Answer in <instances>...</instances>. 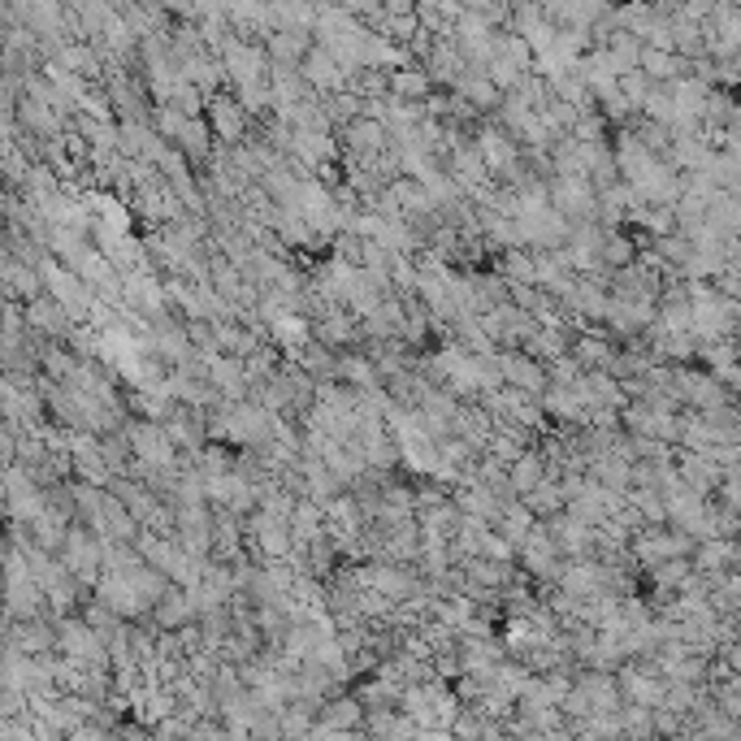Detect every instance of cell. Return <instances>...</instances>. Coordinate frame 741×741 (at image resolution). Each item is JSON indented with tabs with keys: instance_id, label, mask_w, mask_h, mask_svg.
<instances>
[{
	"instance_id": "3",
	"label": "cell",
	"mask_w": 741,
	"mask_h": 741,
	"mask_svg": "<svg viewBox=\"0 0 741 741\" xmlns=\"http://www.w3.org/2000/svg\"><path fill=\"white\" fill-rule=\"evenodd\" d=\"M538 481H542V468H538V460H533V455L516 460V468H512V490L533 494V490H538Z\"/></svg>"
},
{
	"instance_id": "6",
	"label": "cell",
	"mask_w": 741,
	"mask_h": 741,
	"mask_svg": "<svg viewBox=\"0 0 741 741\" xmlns=\"http://www.w3.org/2000/svg\"><path fill=\"white\" fill-rule=\"evenodd\" d=\"M325 31H338V35L347 39L351 22H347V18H338V22H325ZM356 44H364V48H377V39H369V35H356ZM351 57H356V61H377V52H360V48H351Z\"/></svg>"
},
{
	"instance_id": "8",
	"label": "cell",
	"mask_w": 741,
	"mask_h": 741,
	"mask_svg": "<svg viewBox=\"0 0 741 741\" xmlns=\"http://www.w3.org/2000/svg\"><path fill=\"white\" fill-rule=\"evenodd\" d=\"M425 83H429V78H425V74H395V91H399V96H403V100H412V96H416V100H421V96H425V91H429Z\"/></svg>"
},
{
	"instance_id": "9",
	"label": "cell",
	"mask_w": 741,
	"mask_h": 741,
	"mask_svg": "<svg viewBox=\"0 0 741 741\" xmlns=\"http://www.w3.org/2000/svg\"><path fill=\"white\" fill-rule=\"evenodd\" d=\"M273 334L286 338V343H304V338H308V325L299 321V317H278V325H273Z\"/></svg>"
},
{
	"instance_id": "4",
	"label": "cell",
	"mask_w": 741,
	"mask_h": 741,
	"mask_svg": "<svg viewBox=\"0 0 741 741\" xmlns=\"http://www.w3.org/2000/svg\"><path fill=\"white\" fill-rule=\"evenodd\" d=\"M187 598H182V594H161V607H156V620H161L165 624V629H174V624H182V620H187Z\"/></svg>"
},
{
	"instance_id": "1",
	"label": "cell",
	"mask_w": 741,
	"mask_h": 741,
	"mask_svg": "<svg viewBox=\"0 0 741 741\" xmlns=\"http://www.w3.org/2000/svg\"><path fill=\"white\" fill-rule=\"evenodd\" d=\"M208 126L217 130L226 143L243 139V122H247V104H234V100H213V109H208Z\"/></svg>"
},
{
	"instance_id": "7",
	"label": "cell",
	"mask_w": 741,
	"mask_h": 741,
	"mask_svg": "<svg viewBox=\"0 0 741 741\" xmlns=\"http://www.w3.org/2000/svg\"><path fill=\"white\" fill-rule=\"evenodd\" d=\"M299 52H304V35H299V31H282L278 39H273V57L299 61Z\"/></svg>"
},
{
	"instance_id": "5",
	"label": "cell",
	"mask_w": 741,
	"mask_h": 741,
	"mask_svg": "<svg viewBox=\"0 0 741 741\" xmlns=\"http://www.w3.org/2000/svg\"><path fill=\"white\" fill-rule=\"evenodd\" d=\"M455 87H460L473 104H494V87H490V78H481V74H460Z\"/></svg>"
},
{
	"instance_id": "2",
	"label": "cell",
	"mask_w": 741,
	"mask_h": 741,
	"mask_svg": "<svg viewBox=\"0 0 741 741\" xmlns=\"http://www.w3.org/2000/svg\"><path fill=\"white\" fill-rule=\"evenodd\" d=\"M499 369H503V377H512V382H516L520 390H542V373L533 369L529 360H520V356H507V360L499 364Z\"/></svg>"
},
{
	"instance_id": "10",
	"label": "cell",
	"mask_w": 741,
	"mask_h": 741,
	"mask_svg": "<svg viewBox=\"0 0 741 741\" xmlns=\"http://www.w3.org/2000/svg\"><path fill=\"white\" fill-rule=\"evenodd\" d=\"M551 507H559V494H551V490H538V499H533V512H551Z\"/></svg>"
}]
</instances>
